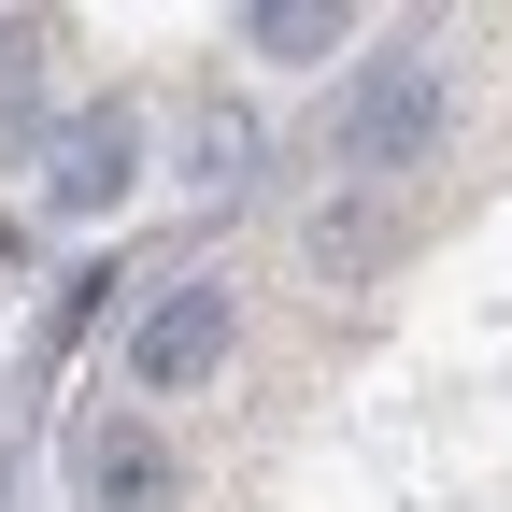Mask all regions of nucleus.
Masks as SVG:
<instances>
[{"label":"nucleus","mask_w":512,"mask_h":512,"mask_svg":"<svg viewBox=\"0 0 512 512\" xmlns=\"http://www.w3.org/2000/svg\"><path fill=\"white\" fill-rule=\"evenodd\" d=\"M441 128H456V72L441 57H370L342 100V171H427Z\"/></svg>","instance_id":"nucleus-1"},{"label":"nucleus","mask_w":512,"mask_h":512,"mask_svg":"<svg viewBox=\"0 0 512 512\" xmlns=\"http://www.w3.org/2000/svg\"><path fill=\"white\" fill-rule=\"evenodd\" d=\"M242 43H256V57H328V43H342V0H256Z\"/></svg>","instance_id":"nucleus-5"},{"label":"nucleus","mask_w":512,"mask_h":512,"mask_svg":"<svg viewBox=\"0 0 512 512\" xmlns=\"http://www.w3.org/2000/svg\"><path fill=\"white\" fill-rule=\"evenodd\" d=\"M86 498H100V512H171V441L128 427V413H100V427H86Z\"/></svg>","instance_id":"nucleus-4"},{"label":"nucleus","mask_w":512,"mask_h":512,"mask_svg":"<svg viewBox=\"0 0 512 512\" xmlns=\"http://www.w3.org/2000/svg\"><path fill=\"white\" fill-rule=\"evenodd\" d=\"M0 114H15V128L43 114V29L29 15H0Z\"/></svg>","instance_id":"nucleus-6"},{"label":"nucleus","mask_w":512,"mask_h":512,"mask_svg":"<svg viewBox=\"0 0 512 512\" xmlns=\"http://www.w3.org/2000/svg\"><path fill=\"white\" fill-rule=\"evenodd\" d=\"M128 157H143V128H128L114 100L72 114V128L43 143V200H57V214H114V200H128Z\"/></svg>","instance_id":"nucleus-3"},{"label":"nucleus","mask_w":512,"mask_h":512,"mask_svg":"<svg viewBox=\"0 0 512 512\" xmlns=\"http://www.w3.org/2000/svg\"><path fill=\"white\" fill-rule=\"evenodd\" d=\"M313 256H328V271H370V256H384V214H342L328 200V214H313Z\"/></svg>","instance_id":"nucleus-7"},{"label":"nucleus","mask_w":512,"mask_h":512,"mask_svg":"<svg viewBox=\"0 0 512 512\" xmlns=\"http://www.w3.org/2000/svg\"><path fill=\"white\" fill-rule=\"evenodd\" d=\"M228 370V285H171L143 313V342H128V384L143 399H185V384H214Z\"/></svg>","instance_id":"nucleus-2"}]
</instances>
